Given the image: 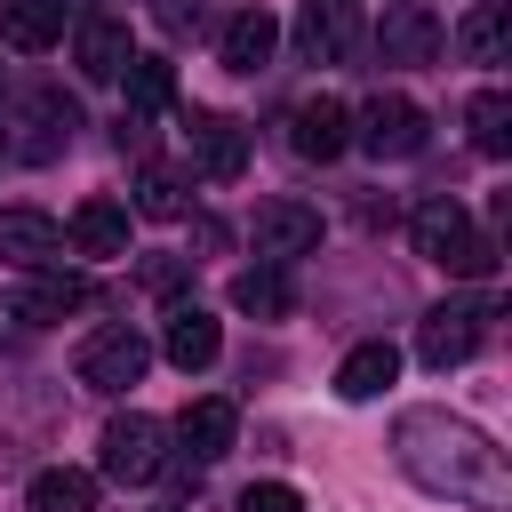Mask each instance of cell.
Instances as JSON below:
<instances>
[{"label":"cell","mask_w":512,"mask_h":512,"mask_svg":"<svg viewBox=\"0 0 512 512\" xmlns=\"http://www.w3.org/2000/svg\"><path fill=\"white\" fill-rule=\"evenodd\" d=\"M456 40H464V56H472V64H504V0H480V8L464 16V32H456Z\"/></svg>","instance_id":"cell-27"},{"label":"cell","mask_w":512,"mask_h":512,"mask_svg":"<svg viewBox=\"0 0 512 512\" xmlns=\"http://www.w3.org/2000/svg\"><path fill=\"white\" fill-rule=\"evenodd\" d=\"M240 512H304V496L288 480H248L240 488Z\"/></svg>","instance_id":"cell-28"},{"label":"cell","mask_w":512,"mask_h":512,"mask_svg":"<svg viewBox=\"0 0 512 512\" xmlns=\"http://www.w3.org/2000/svg\"><path fill=\"white\" fill-rule=\"evenodd\" d=\"M136 280H144L152 296H176V288H184V256H144V264H136Z\"/></svg>","instance_id":"cell-29"},{"label":"cell","mask_w":512,"mask_h":512,"mask_svg":"<svg viewBox=\"0 0 512 512\" xmlns=\"http://www.w3.org/2000/svg\"><path fill=\"white\" fill-rule=\"evenodd\" d=\"M376 56L384 64H432L440 56V16L424 0H392L384 24H376Z\"/></svg>","instance_id":"cell-9"},{"label":"cell","mask_w":512,"mask_h":512,"mask_svg":"<svg viewBox=\"0 0 512 512\" xmlns=\"http://www.w3.org/2000/svg\"><path fill=\"white\" fill-rule=\"evenodd\" d=\"M72 128H80L72 96L40 88V96L24 104V136H16V152H24V160H48V152H64V144H72Z\"/></svg>","instance_id":"cell-18"},{"label":"cell","mask_w":512,"mask_h":512,"mask_svg":"<svg viewBox=\"0 0 512 512\" xmlns=\"http://www.w3.org/2000/svg\"><path fill=\"white\" fill-rule=\"evenodd\" d=\"M464 128H472V152L504 160V152H512V96H504V88H480V96L464 104Z\"/></svg>","instance_id":"cell-25"},{"label":"cell","mask_w":512,"mask_h":512,"mask_svg":"<svg viewBox=\"0 0 512 512\" xmlns=\"http://www.w3.org/2000/svg\"><path fill=\"white\" fill-rule=\"evenodd\" d=\"M424 136H432V120H424V104L400 96V88H392V96H368L360 120H352V144H360L368 160H416Z\"/></svg>","instance_id":"cell-5"},{"label":"cell","mask_w":512,"mask_h":512,"mask_svg":"<svg viewBox=\"0 0 512 512\" xmlns=\"http://www.w3.org/2000/svg\"><path fill=\"white\" fill-rule=\"evenodd\" d=\"M160 512H184V504H160Z\"/></svg>","instance_id":"cell-31"},{"label":"cell","mask_w":512,"mask_h":512,"mask_svg":"<svg viewBox=\"0 0 512 512\" xmlns=\"http://www.w3.org/2000/svg\"><path fill=\"white\" fill-rule=\"evenodd\" d=\"M392 376H400V352H392L384 336H368V344L344 352V368H336V400H376Z\"/></svg>","instance_id":"cell-22"},{"label":"cell","mask_w":512,"mask_h":512,"mask_svg":"<svg viewBox=\"0 0 512 512\" xmlns=\"http://www.w3.org/2000/svg\"><path fill=\"white\" fill-rule=\"evenodd\" d=\"M488 320H496V304H488V296L432 304V312L416 320V360H424V368H464V360L488 344Z\"/></svg>","instance_id":"cell-4"},{"label":"cell","mask_w":512,"mask_h":512,"mask_svg":"<svg viewBox=\"0 0 512 512\" xmlns=\"http://www.w3.org/2000/svg\"><path fill=\"white\" fill-rule=\"evenodd\" d=\"M120 80H128V112H136V120H152V112L176 104V64H168V56H128Z\"/></svg>","instance_id":"cell-24"},{"label":"cell","mask_w":512,"mask_h":512,"mask_svg":"<svg viewBox=\"0 0 512 512\" xmlns=\"http://www.w3.org/2000/svg\"><path fill=\"white\" fill-rule=\"evenodd\" d=\"M128 208H136V216H152V224H176V216L192 208V192H184V176H176V168H144Z\"/></svg>","instance_id":"cell-26"},{"label":"cell","mask_w":512,"mask_h":512,"mask_svg":"<svg viewBox=\"0 0 512 512\" xmlns=\"http://www.w3.org/2000/svg\"><path fill=\"white\" fill-rule=\"evenodd\" d=\"M344 144H352V112H344L336 96H304V104L288 112V152H296V160H320V168H328Z\"/></svg>","instance_id":"cell-10"},{"label":"cell","mask_w":512,"mask_h":512,"mask_svg":"<svg viewBox=\"0 0 512 512\" xmlns=\"http://www.w3.org/2000/svg\"><path fill=\"white\" fill-rule=\"evenodd\" d=\"M56 248H64V224L48 208H0V264L40 272V264H56Z\"/></svg>","instance_id":"cell-13"},{"label":"cell","mask_w":512,"mask_h":512,"mask_svg":"<svg viewBox=\"0 0 512 512\" xmlns=\"http://www.w3.org/2000/svg\"><path fill=\"white\" fill-rule=\"evenodd\" d=\"M64 8H80V16H88V0H64Z\"/></svg>","instance_id":"cell-30"},{"label":"cell","mask_w":512,"mask_h":512,"mask_svg":"<svg viewBox=\"0 0 512 512\" xmlns=\"http://www.w3.org/2000/svg\"><path fill=\"white\" fill-rule=\"evenodd\" d=\"M232 304H240L248 320H288V312H296V288H288V264H248V272L232 280Z\"/></svg>","instance_id":"cell-23"},{"label":"cell","mask_w":512,"mask_h":512,"mask_svg":"<svg viewBox=\"0 0 512 512\" xmlns=\"http://www.w3.org/2000/svg\"><path fill=\"white\" fill-rule=\"evenodd\" d=\"M64 240L80 248V256H96V264H112V256H128V208L120 200H80L72 208V224H64Z\"/></svg>","instance_id":"cell-16"},{"label":"cell","mask_w":512,"mask_h":512,"mask_svg":"<svg viewBox=\"0 0 512 512\" xmlns=\"http://www.w3.org/2000/svg\"><path fill=\"white\" fill-rule=\"evenodd\" d=\"M320 248V208L312 200H264L256 208V256L264 264H296Z\"/></svg>","instance_id":"cell-7"},{"label":"cell","mask_w":512,"mask_h":512,"mask_svg":"<svg viewBox=\"0 0 512 512\" xmlns=\"http://www.w3.org/2000/svg\"><path fill=\"white\" fill-rule=\"evenodd\" d=\"M408 240H416V256H424V264H440V272H456V280H488V272H496V240L464 216V200H456V192L416 200Z\"/></svg>","instance_id":"cell-2"},{"label":"cell","mask_w":512,"mask_h":512,"mask_svg":"<svg viewBox=\"0 0 512 512\" xmlns=\"http://www.w3.org/2000/svg\"><path fill=\"white\" fill-rule=\"evenodd\" d=\"M392 456H400V472L424 496H448V504H472V512H512V464H504V448L480 424L448 416V408H400Z\"/></svg>","instance_id":"cell-1"},{"label":"cell","mask_w":512,"mask_h":512,"mask_svg":"<svg viewBox=\"0 0 512 512\" xmlns=\"http://www.w3.org/2000/svg\"><path fill=\"white\" fill-rule=\"evenodd\" d=\"M288 32H296L304 64H344V48L360 40V16H352V0H304Z\"/></svg>","instance_id":"cell-8"},{"label":"cell","mask_w":512,"mask_h":512,"mask_svg":"<svg viewBox=\"0 0 512 512\" xmlns=\"http://www.w3.org/2000/svg\"><path fill=\"white\" fill-rule=\"evenodd\" d=\"M80 304H88V272H56V264H40V272L8 296V320L48 328V320H64V312H80Z\"/></svg>","instance_id":"cell-11"},{"label":"cell","mask_w":512,"mask_h":512,"mask_svg":"<svg viewBox=\"0 0 512 512\" xmlns=\"http://www.w3.org/2000/svg\"><path fill=\"white\" fill-rule=\"evenodd\" d=\"M184 136H192V168H200V176L232 184V176L248 168V128H240V120H224V112H192Z\"/></svg>","instance_id":"cell-12"},{"label":"cell","mask_w":512,"mask_h":512,"mask_svg":"<svg viewBox=\"0 0 512 512\" xmlns=\"http://www.w3.org/2000/svg\"><path fill=\"white\" fill-rule=\"evenodd\" d=\"M232 432H240V408H232V400H192V408L176 416L184 464H216V456L232 448Z\"/></svg>","instance_id":"cell-17"},{"label":"cell","mask_w":512,"mask_h":512,"mask_svg":"<svg viewBox=\"0 0 512 512\" xmlns=\"http://www.w3.org/2000/svg\"><path fill=\"white\" fill-rule=\"evenodd\" d=\"M144 368H152V344L120 320V328H96L88 344H80V360H72V376L88 384V392H128V384H144Z\"/></svg>","instance_id":"cell-6"},{"label":"cell","mask_w":512,"mask_h":512,"mask_svg":"<svg viewBox=\"0 0 512 512\" xmlns=\"http://www.w3.org/2000/svg\"><path fill=\"white\" fill-rule=\"evenodd\" d=\"M272 48H280V24H272V8H240V16H224V32H216V56H224V72H264V64H272Z\"/></svg>","instance_id":"cell-15"},{"label":"cell","mask_w":512,"mask_h":512,"mask_svg":"<svg viewBox=\"0 0 512 512\" xmlns=\"http://www.w3.org/2000/svg\"><path fill=\"white\" fill-rule=\"evenodd\" d=\"M0 40L24 48V56L56 48L64 40V0H0Z\"/></svg>","instance_id":"cell-21"},{"label":"cell","mask_w":512,"mask_h":512,"mask_svg":"<svg viewBox=\"0 0 512 512\" xmlns=\"http://www.w3.org/2000/svg\"><path fill=\"white\" fill-rule=\"evenodd\" d=\"M24 512H96V472L80 464H40L24 480Z\"/></svg>","instance_id":"cell-19"},{"label":"cell","mask_w":512,"mask_h":512,"mask_svg":"<svg viewBox=\"0 0 512 512\" xmlns=\"http://www.w3.org/2000/svg\"><path fill=\"white\" fill-rule=\"evenodd\" d=\"M160 352H168V360L192 376V368H208V360L224 352V328H216L200 304H176V312H168V336H160Z\"/></svg>","instance_id":"cell-20"},{"label":"cell","mask_w":512,"mask_h":512,"mask_svg":"<svg viewBox=\"0 0 512 512\" xmlns=\"http://www.w3.org/2000/svg\"><path fill=\"white\" fill-rule=\"evenodd\" d=\"M128 56H136V40H128L120 16H80V32H72V64H80V80H120Z\"/></svg>","instance_id":"cell-14"},{"label":"cell","mask_w":512,"mask_h":512,"mask_svg":"<svg viewBox=\"0 0 512 512\" xmlns=\"http://www.w3.org/2000/svg\"><path fill=\"white\" fill-rule=\"evenodd\" d=\"M96 472H104V480H120V488L160 480V472H168V424H160V416H144V408L112 416V424H104V440H96Z\"/></svg>","instance_id":"cell-3"}]
</instances>
